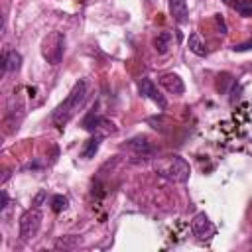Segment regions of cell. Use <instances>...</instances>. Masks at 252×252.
Segmentation results:
<instances>
[{
  "instance_id": "cell-15",
  "label": "cell",
  "mask_w": 252,
  "mask_h": 252,
  "mask_svg": "<svg viewBox=\"0 0 252 252\" xmlns=\"http://www.w3.org/2000/svg\"><path fill=\"white\" fill-rule=\"evenodd\" d=\"M189 49H191L195 55H199V57L207 55V49H205V45H203L199 33H191V35H189Z\"/></svg>"
},
{
  "instance_id": "cell-4",
  "label": "cell",
  "mask_w": 252,
  "mask_h": 252,
  "mask_svg": "<svg viewBox=\"0 0 252 252\" xmlns=\"http://www.w3.org/2000/svg\"><path fill=\"white\" fill-rule=\"evenodd\" d=\"M41 219H43V215L37 207L28 209L20 217V238L24 242H30L32 238H35V234L39 232V226H41Z\"/></svg>"
},
{
  "instance_id": "cell-12",
  "label": "cell",
  "mask_w": 252,
  "mask_h": 252,
  "mask_svg": "<svg viewBox=\"0 0 252 252\" xmlns=\"http://www.w3.org/2000/svg\"><path fill=\"white\" fill-rule=\"evenodd\" d=\"M100 142H102V136H100V134L91 136V138L85 142V148L81 150V158H83V159H91V158H94V154H96L98 148H100Z\"/></svg>"
},
{
  "instance_id": "cell-18",
  "label": "cell",
  "mask_w": 252,
  "mask_h": 252,
  "mask_svg": "<svg viewBox=\"0 0 252 252\" xmlns=\"http://www.w3.org/2000/svg\"><path fill=\"white\" fill-rule=\"evenodd\" d=\"M43 199H45V191L41 189V191H39V193H37V195L32 199V205H33V207H39V205L43 203Z\"/></svg>"
},
{
  "instance_id": "cell-13",
  "label": "cell",
  "mask_w": 252,
  "mask_h": 252,
  "mask_svg": "<svg viewBox=\"0 0 252 252\" xmlns=\"http://www.w3.org/2000/svg\"><path fill=\"white\" fill-rule=\"evenodd\" d=\"M171 47V33L169 32H161L154 37V49L159 53V55H165Z\"/></svg>"
},
{
  "instance_id": "cell-3",
  "label": "cell",
  "mask_w": 252,
  "mask_h": 252,
  "mask_svg": "<svg viewBox=\"0 0 252 252\" xmlns=\"http://www.w3.org/2000/svg\"><path fill=\"white\" fill-rule=\"evenodd\" d=\"M65 51V35L63 32H49L41 41V55L49 65H59Z\"/></svg>"
},
{
  "instance_id": "cell-14",
  "label": "cell",
  "mask_w": 252,
  "mask_h": 252,
  "mask_svg": "<svg viewBox=\"0 0 252 252\" xmlns=\"http://www.w3.org/2000/svg\"><path fill=\"white\" fill-rule=\"evenodd\" d=\"M228 6H232L240 16L248 18L252 16V0H224Z\"/></svg>"
},
{
  "instance_id": "cell-21",
  "label": "cell",
  "mask_w": 252,
  "mask_h": 252,
  "mask_svg": "<svg viewBox=\"0 0 252 252\" xmlns=\"http://www.w3.org/2000/svg\"><path fill=\"white\" fill-rule=\"evenodd\" d=\"M0 195H2V203H0V209H6V207H8V193L2 189V191H0Z\"/></svg>"
},
{
  "instance_id": "cell-6",
  "label": "cell",
  "mask_w": 252,
  "mask_h": 252,
  "mask_svg": "<svg viewBox=\"0 0 252 252\" xmlns=\"http://www.w3.org/2000/svg\"><path fill=\"white\" fill-rule=\"evenodd\" d=\"M191 230H193V234L197 238L205 240V238H209L213 234L215 228H213V222L209 220V217L205 213H197L195 219H193V222H191Z\"/></svg>"
},
{
  "instance_id": "cell-20",
  "label": "cell",
  "mask_w": 252,
  "mask_h": 252,
  "mask_svg": "<svg viewBox=\"0 0 252 252\" xmlns=\"http://www.w3.org/2000/svg\"><path fill=\"white\" fill-rule=\"evenodd\" d=\"M215 20H217V24H219V28H220V33H226V26H224V22H222V18L217 14L215 16Z\"/></svg>"
},
{
  "instance_id": "cell-1",
  "label": "cell",
  "mask_w": 252,
  "mask_h": 252,
  "mask_svg": "<svg viewBox=\"0 0 252 252\" xmlns=\"http://www.w3.org/2000/svg\"><path fill=\"white\" fill-rule=\"evenodd\" d=\"M85 98H87V81H77L75 85H73V89L69 91V94L65 96V100L53 110V114H51V122L57 126V128H63V126H67L69 122H71V118L79 112V108L83 106V102H85Z\"/></svg>"
},
{
  "instance_id": "cell-19",
  "label": "cell",
  "mask_w": 252,
  "mask_h": 252,
  "mask_svg": "<svg viewBox=\"0 0 252 252\" xmlns=\"http://www.w3.org/2000/svg\"><path fill=\"white\" fill-rule=\"evenodd\" d=\"M234 51H246V49H252V41H246V43H238L232 47Z\"/></svg>"
},
{
  "instance_id": "cell-5",
  "label": "cell",
  "mask_w": 252,
  "mask_h": 252,
  "mask_svg": "<svg viewBox=\"0 0 252 252\" xmlns=\"http://www.w3.org/2000/svg\"><path fill=\"white\" fill-rule=\"evenodd\" d=\"M138 91H140V94H142V96H146V98L154 100L159 108H165V106H167V102H165L163 94L158 91V87H156V83H154L152 79H148V77L140 79V83H138Z\"/></svg>"
},
{
  "instance_id": "cell-11",
  "label": "cell",
  "mask_w": 252,
  "mask_h": 252,
  "mask_svg": "<svg viewBox=\"0 0 252 252\" xmlns=\"http://www.w3.org/2000/svg\"><path fill=\"white\" fill-rule=\"evenodd\" d=\"M22 67V55L14 49L6 51L4 57H2V69L8 73V71H18Z\"/></svg>"
},
{
  "instance_id": "cell-8",
  "label": "cell",
  "mask_w": 252,
  "mask_h": 252,
  "mask_svg": "<svg viewBox=\"0 0 252 252\" xmlns=\"http://www.w3.org/2000/svg\"><path fill=\"white\" fill-rule=\"evenodd\" d=\"M126 148L132 150L136 156H142L144 159H148V158L152 156V152H154V148H152V144H150V140H148L146 136H136V138H132V140L126 144Z\"/></svg>"
},
{
  "instance_id": "cell-16",
  "label": "cell",
  "mask_w": 252,
  "mask_h": 252,
  "mask_svg": "<svg viewBox=\"0 0 252 252\" xmlns=\"http://www.w3.org/2000/svg\"><path fill=\"white\" fill-rule=\"evenodd\" d=\"M67 205H69V199H67L65 195H53V197H51V211H53V213L65 211Z\"/></svg>"
},
{
  "instance_id": "cell-10",
  "label": "cell",
  "mask_w": 252,
  "mask_h": 252,
  "mask_svg": "<svg viewBox=\"0 0 252 252\" xmlns=\"http://www.w3.org/2000/svg\"><path fill=\"white\" fill-rule=\"evenodd\" d=\"M100 126H108V128L116 130L112 122H108L106 118L98 116V114H96V110L93 108V110H91V112H89V114L85 116V120H83V128H85V130H91V132H94V130H98Z\"/></svg>"
},
{
  "instance_id": "cell-7",
  "label": "cell",
  "mask_w": 252,
  "mask_h": 252,
  "mask_svg": "<svg viewBox=\"0 0 252 252\" xmlns=\"http://www.w3.org/2000/svg\"><path fill=\"white\" fill-rule=\"evenodd\" d=\"M159 85L171 93V94H183L185 93V85H183V79L177 75V73H163L159 77Z\"/></svg>"
},
{
  "instance_id": "cell-2",
  "label": "cell",
  "mask_w": 252,
  "mask_h": 252,
  "mask_svg": "<svg viewBox=\"0 0 252 252\" xmlns=\"http://www.w3.org/2000/svg\"><path fill=\"white\" fill-rule=\"evenodd\" d=\"M156 169L159 175H163L175 183H185L189 179V173H191L189 163L181 156H167L165 159H161L156 165Z\"/></svg>"
},
{
  "instance_id": "cell-17",
  "label": "cell",
  "mask_w": 252,
  "mask_h": 252,
  "mask_svg": "<svg viewBox=\"0 0 252 252\" xmlns=\"http://www.w3.org/2000/svg\"><path fill=\"white\" fill-rule=\"evenodd\" d=\"M77 244H79V238H75V236H63L61 240L55 242V248H73Z\"/></svg>"
},
{
  "instance_id": "cell-9",
  "label": "cell",
  "mask_w": 252,
  "mask_h": 252,
  "mask_svg": "<svg viewBox=\"0 0 252 252\" xmlns=\"http://www.w3.org/2000/svg\"><path fill=\"white\" fill-rule=\"evenodd\" d=\"M169 14L171 18L183 26L189 22V10H187V2L185 0H169Z\"/></svg>"
}]
</instances>
